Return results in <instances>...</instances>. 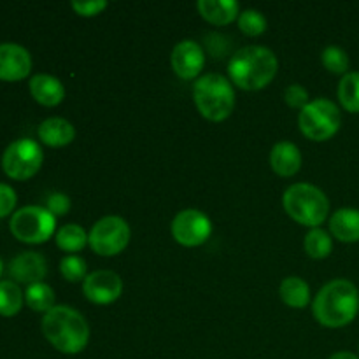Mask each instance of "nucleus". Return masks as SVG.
Wrapping results in <instances>:
<instances>
[{
  "label": "nucleus",
  "instance_id": "obj_7",
  "mask_svg": "<svg viewBox=\"0 0 359 359\" xmlns=\"http://www.w3.org/2000/svg\"><path fill=\"white\" fill-rule=\"evenodd\" d=\"M11 231L14 237L27 244H41L53 235L56 226V217L46 207L27 205L11 217Z\"/></svg>",
  "mask_w": 359,
  "mask_h": 359
},
{
  "label": "nucleus",
  "instance_id": "obj_17",
  "mask_svg": "<svg viewBox=\"0 0 359 359\" xmlns=\"http://www.w3.org/2000/svg\"><path fill=\"white\" fill-rule=\"evenodd\" d=\"M330 231L340 242H359V209L344 207L330 217Z\"/></svg>",
  "mask_w": 359,
  "mask_h": 359
},
{
  "label": "nucleus",
  "instance_id": "obj_9",
  "mask_svg": "<svg viewBox=\"0 0 359 359\" xmlns=\"http://www.w3.org/2000/svg\"><path fill=\"white\" fill-rule=\"evenodd\" d=\"M130 235V226L123 217L105 216L93 224L88 242L97 255L116 256L128 245Z\"/></svg>",
  "mask_w": 359,
  "mask_h": 359
},
{
  "label": "nucleus",
  "instance_id": "obj_13",
  "mask_svg": "<svg viewBox=\"0 0 359 359\" xmlns=\"http://www.w3.org/2000/svg\"><path fill=\"white\" fill-rule=\"evenodd\" d=\"M32 70V56L16 42H0V79L20 81Z\"/></svg>",
  "mask_w": 359,
  "mask_h": 359
},
{
  "label": "nucleus",
  "instance_id": "obj_24",
  "mask_svg": "<svg viewBox=\"0 0 359 359\" xmlns=\"http://www.w3.org/2000/svg\"><path fill=\"white\" fill-rule=\"evenodd\" d=\"M305 252H307L311 258L323 259L326 256H330L333 248L332 237L328 235V231H325L323 228H312L307 235H305L304 242Z\"/></svg>",
  "mask_w": 359,
  "mask_h": 359
},
{
  "label": "nucleus",
  "instance_id": "obj_2",
  "mask_svg": "<svg viewBox=\"0 0 359 359\" xmlns=\"http://www.w3.org/2000/svg\"><path fill=\"white\" fill-rule=\"evenodd\" d=\"M42 333L55 349L63 354H77L88 346L90 326L83 314L69 305H55L42 318Z\"/></svg>",
  "mask_w": 359,
  "mask_h": 359
},
{
  "label": "nucleus",
  "instance_id": "obj_11",
  "mask_svg": "<svg viewBox=\"0 0 359 359\" xmlns=\"http://www.w3.org/2000/svg\"><path fill=\"white\" fill-rule=\"evenodd\" d=\"M83 293L93 304H112L121 297L123 280L112 270H95L84 279Z\"/></svg>",
  "mask_w": 359,
  "mask_h": 359
},
{
  "label": "nucleus",
  "instance_id": "obj_15",
  "mask_svg": "<svg viewBox=\"0 0 359 359\" xmlns=\"http://www.w3.org/2000/svg\"><path fill=\"white\" fill-rule=\"evenodd\" d=\"M270 165H272L273 172L283 177H291L297 174L302 167V153L297 144L290 142V140L277 142L270 153Z\"/></svg>",
  "mask_w": 359,
  "mask_h": 359
},
{
  "label": "nucleus",
  "instance_id": "obj_6",
  "mask_svg": "<svg viewBox=\"0 0 359 359\" xmlns=\"http://www.w3.org/2000/svg\"><path fill=\"white\" fill-rule=\"evenodd\" d=\"M342 123L340 109L337 107L335 102L328 98H314L309 102L298 116V125H300L302 133L311 140H328L330 137L335 135Z\"/></svg>",
  "mask_w": 359,
  "mask_h": 359
},
{
  "label": "nucleus",
  "instance_id": "obj_28",
  "mask_svg": "<svg viewBox=\"0 0 359 359\" xmlns=\"http://www.w3.org/2000/svg\"><path fill=\"white\" fill-rule=\"evenodd\" d=\"M86 262L81 256L70 255L60 262V272L70 283H79V280L86 279Z\"/></svg>",
  "mask_w": 359,
  "mask_h": 359
},
{
  "label": "nucleus",
  "instance_id": "obj_19",
  "mask_svg": "<svg viewBox=\"0 0 359 359\" xmlns=\"http://www.w3.org/2000/svg\"><path fill=\"white\" fill-rule=\"evenodd\" d=\"M200 14L212 25H228L238 18V2L235 0H198Z\"/></svg>",
  "mask_w": 359,
  "mask_h": 359
},
{
  "label": "nucleus",
  "instance_id": "obj_1",
  "mask_svg": "<svg viewBox=\"0 0 359 359\" xmlns=\"http://www.w3.org/2000/svg\"><path fill=\"white\" fill-rule=\"evenodd\" d=\"M312 312L326 328H342L359 312V291L351 280L335 279L319 290L312 302Z\"/></svg>",
  "mask_w": 359,
  "mask_h": 359
},
{
  "label": "nucleus",
  "instance_id": "obj_26",
  "mask_svg": "<svg viewBox=\"0 0 359 359\" xmlns=\"http://www.w3.org/2000/svg\"><path fill=\"white\" fill-rule=\"evenodd\" d=\"M321 62L332 74H344V76H346L351 65L347 53L342 48H339V46H328V48H325V51L321 55Z\"/></svg>",
  "mask_w": 359,
  "mask_h": 359
},
{
  "label": "nucleus",
  "instance_id": "obj_21",
  "mask_svg": "<svg viewBox=\"0 0 359 359\" xmlns=\"http://www.w3.org/2000/svg\"><path fill=\"white\" fill-rule=\"evenodd\" d=\"M56 244L67 252H77L88 244V235L83 226L76 223L65 224L56 231Z\"/></svg>",
  "mask_w": 359,
  "mask_h": 359
},
{
  "label": "nucleus",
  "instance_id": "obj_31",
  "mask_svg": "<svg viewBox=\"0 0 359 359\" xmlns=\"http://www.w3.org/2000/svg\"><path fill=\"white\" fill-rule=\"evenodd\" d=\"M72 7L81 16H95V14H100L107 7V2L105 0H84V2L72 0Z\"/></svg>",
  "mask_w": 359,
  "mask_h": 359
},
{
  "label": "nucleus",
  "instance_id": "obj_29",
  "mask_svg": "<svg viewBox=\"0 0 359 359\" xmlns=\"http://www.w3.org/2000/svg\"><path fill=\"white\" fill-rule=\"evenodd\" d=\"M284 98H286L290 107L300 109L302 111L309 104V91L302 84H290L286 91H284Z\"/></svg>",
  "mask_w": 359,
  "mask_h": 359
},
{
  "label": "nucleus",
  "instance_id": "obj_27",
  "mask_svg": "<svg viewBox=\"0 0 359 359\" xmlns=\"http://www.w3.org/2000/svg\"><path fill=\"white\" fill-rule=\"evenodd\" d=\"M238 28L248 35H259L266 30L265 14L256 9H245L238 14Z\"/></svg>",
  "mask_w": 359,
  "mask_h": 359
},
{
  "label": "nucleus",
  "instance_id": "obj_5",
  "mask_svg": "<svg viewBox=\"0 0 359 359\" xmlns=\"http://www.w3.org/2000/svg\"><path fill=\"white\" fill-rule=\"evenodd\" d=\"M283 203L286 212L297 223L319 228L330 212V200L318 186L309 182H297L284 191Z\"/></svg>",
  "mask_w": 359,
  "mask_h": 359
},
{
  "label": "nucleus",
  "instance_id": "obj_30",
  "mask_svg": "<svg viewBox=\"0 0 359 359\" xmlns=\"http://www.w3.org/2000/svg\"><path fill=\"white\" fill-rule=\"evenodd\" d=\"M46 209L53 214V216H65L70 210V198L65 193L55 191L48 196L46 200Z\"/></svg>",
  "mask_w": 359,
  "mask_h": 359
},
{
  "label": "nucleus",
  "instance_id": "obj_8",
  "mask_svg": "<svg viewBox=\"0 0 359 359\" xmlns=\"http://www.w3.org/2000/svg\"><path fill=\"white\" fill-rule=\"evenodd\" d=\"M44 153L32 139H18L6 147L2 154V168L13 179H30L41 168Z\"/></svg>",
  "mask_w": 359,
  "mask_h": 359
},
{
  "label": "nucleus",
  "instance_id": "obj_34",
  "mask_svg": "<svg viewBox=\"0 0 359 359\" xmlns=\"http://www.w3.org/2000/svg\"><path fill=\"white\" fill-rule=\"evenodd\" d=\"M2 270H4V263H2V259H0V276H2Z\"/></svg>",
  "mask_w": 359,
  "mask_h": 359
},
{
  "label": "nucleus",
  "instance_id": "obj_23",
  "mask_svg": "<svg viewBox=\"0 0 359 359\" xmlns=\"http://www.w3.org/2000/svg\"><path fill=\"white\" fill-rule=\"evenodd\" d=\"M339 100L349 112H359V72H347L339 83Z\"/></svg>",
  "mask_w": 359,
  "mask_h": 359
},
{
  "label": "nucleus",
  "instance_id": "obj_16",
  "mask_svg": "<svg viewBox=\"0 0 359 359\" xmlns=\"http://www.w3.org/2000/svg\"><path fill=\"white\" fill-rule=\"evenodd\" d=\"M30 93L39 104L53 107L63 100L65 88H63L62 81L51 74H35L30 79Z\"/></svg>",
  "mask_w": 359,
  "mask_h": 359
},
{
  "label": "nucleus",
  "instance_id": "obj_32",
  "mask_svg": "<svg viewBox=\"0 0 359 359\" xmlns=\"http://www.w3.org/2000/svg\"><path fill=\"white\" fill-rule=\"evenodd\" d=\"M16 207V191L6 182H0V217H6Z\"/></svg>",
  "mask_w": 359,
  "mask_h": 359
},
{
  "label": "nucleus",
  "instance_id": "obj_14",
  "mask_svg": "<svg viewBox=\"0 0 359 359\" xmlns=\"http://www.w3.org/2000/svg\"><path fill=\"white\" fill-rule=\"evenodd\" d=\"M9 273L14 280L23 284L41 283L48 273V263L42 255L35 251H25L11 259Z\"/></svg>",
  "mask_w": 359,
  "mask_h": 359
},
{
  "label": "nucleus",
  "instance_id": "obj_3",
  "mask_svg": "<svg viewBox=\"0 0 359 359\" xmlns=\"http://www.w3.org/2000/svg\"><path fill=\"white\" fill-rule=\"evenodd\" d=\"M277 69H279L277 56L265 46L241 48L228 63V74L233 84L248 91L262 90L272 83Z\"/></svg>",
  "mask_w": 359,
  "mask_h": 359
},
{
  "label": "nucleus",
  "instance_id": "obj_25",
  "mask_svg": "<svg viewBox=\"0 0 359 359\" xmlns=\"http://www.w3.org/2000/svg\"><path fill=\"white\" fill-rule=\"evenodd\" d=\"M23 293L13 280H0V314L14 316L21 311Z\"/></svg>",
  "mask_w": 359,
  "mask_h": 359
},
{
  "label": "nucleus",
  "instance_id": "obj_22",
  "mask_svg": "<svg viewBox=\"0 0 359 359\" xmlns=\"http://www.w3.org/2000/svg\"><path fill=\"white\" fill-rule=\"evenodd\" d=\"M27 304L35 312H48L55 307V291L44 283H35L27 287Z\"/></svg>",
  "mask_w": 359,
  "mask_h": 359
},
{
  "label": "nucleus",
  "instance_id": "obj_18",
  "mask_svg": "<svg viewBox=\"0 0 359 359\" xmlns=\"http://www.w3.org/2000/svg\"><path fill=\"white\" fill-rule=\"evenodd\" d=\"M39 137L44 144L51 147L67 146L76 137V128L70 121L63 118H48L39 126Z\"/></svg>",
  "mask_w": 359,
  "mask_h": 359
},
{
  "label": "nucleus",
  "instance_id": "obj_4",
  "mask_svg": "<svg viewBox=\"0 0 359 359\" xmlns=\"http://www.w3.org/2000/svg\"><path fill=\"white\" fill-rule=\"evenodd\" d=\"M193 98L200 114L209 121H223L235 109V90L221 74H205L196 79Z\"/></svg>",
  "mask_w": 359,
  "mask_h": 359
},
{
  "label": "nucleus",
  "instance_id": "obj_10",
  "mask_svg": "<svg viewBox=\"0 0 359 359\" xmlns=\"http://www.w3.org/2000/svg\"><path fill=\"white\" fill-rule=\"evenodd\" d=\"M212 233V223L209 217L196 209H184L172 221V235L186 248L202 245Z\"/></svg>",
  "mask_w": 359,
  "mask_h": 359
},
{
  "label": "nucleus",
  "instance_id": "obj_20",
  "mask_svg": "<svg viewBox=\"0 0 359 359\" xmlns=\"http://www.w3.org/2000/svg\"><path fill=\"white\" fill-rule=\"evenodd\" d=\"M279 294L284 304L293 309H304L311 302V287L302 277H286L280 283Z\"/></svg>",
  "mask_w": 359,
  "mask_h": 359
},
{
  "label": "nucleus",
  "instance_id": "obj_33",
  "mask_svg": "<svg viewBox=\"0 0 359 359\" xmlns=\"http://www.w3.org/2000/svg\"><path fill=\"white\" fill-rule=\"evenodd\" d=\"M330 359H359L356 354L347 353V351H342V353H335L333 356H330Z\"/></svg>",
  "mask_w": 359,
  "mask_h": 359
},
{
  "label": "nucleus",
  "instance_id": "obj_12",
  "mask_svg": "<svg viewBox=\"0 0 359 359\" xmlns=\"http://www.w3.org/2000/svg\"><path fill=\"white\" fill-rule=\"evenodd\" d=\"M170 62L172 69L181 79H195L205 65V53L198 42L184 39L174 46Z\"/></svg>",
  "mask_w": 359,
  "mask_h": 359
}]
</instances>
